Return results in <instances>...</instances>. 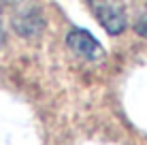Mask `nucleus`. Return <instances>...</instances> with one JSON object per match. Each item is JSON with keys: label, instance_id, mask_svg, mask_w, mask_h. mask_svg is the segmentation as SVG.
Segmentation results:
<instances>
[{"label": "nucleus", "instance_id": "f257e3e1", "mask_svg": "<svg viewBox=\"0 0 147 145\" xmlns=\"http://www.w3.org/2000/svg\"><path fill=\"white\" fill-rule=\"evenodd\" d=\"M66 43L75 53H79V56L85 58V60H100L105 56L100 43L96 41L88 30H79V28L70 30L68 36H66Z\"/></svg>", "mask_w": 147, "mask_h": 145}, {"label": "nucleus", "instance_id": "f03ea898", "mask_svg": "<svg viewBox=\"0 0 147 145\" xmlns=\"http://www.w3.org/2000/svg\"><path fill=\"white\" fill-rule=\"evenodd\" d=\"M94 13H96V19L100 22V26L107 30L109 34H121L126 30V15L115 4L98 2L94 7Z\"/></svg>", "mask_w": 147, "mask_h": 145}, {"label": "nucleus", "instance_id": "7ed1b4c3", "mask_svg": "<svg viewBox=\"0 0 147 145\" xmlns=\"http://www.w3.org/2000/svg\"><path fill=\"white\" fill-rule=\"evenodd\" d=\"M13 26H15V32H17L19 36L32 38V36H38V34L43 32L45 19H43V15H40L36 9H32V11H24L13 22Z\"/></svg>", "mask_w": 147, "mask_h": 145}, {"label": "nucleus", "instance_id": "20e7f679", "mask_svg": "<svg viewBox=\"0 0 147 145\" xmlns=\"http://www.w3.org/2000/svg\"><path fill=\"white\" fill-rule=\"evenodd\" d=\"M134 32L139 34V36L147 38V11H143L139 17H136V22H134Z\"/></svg>", "mask_w": 147, "mask_h": 145}, {"label": "nucleus", "instance_id": "39448f33", "mask_svg": "<svg viewBox=\"0 0 147 145\" xmlns=\"http://www.w3.org/2000/svg\"><path fill=\"white\" fill-rule=\"evenodd\" d=\"M4 38H7V34H4V24H2V15H0V49L4 45Z\"/></svg>", "mask_w": 147, "mask_h": 145}, {"label": "nucleus", "instance_id": "423d86ee", "mask_svg": "<svg viewBox=\"0 0 147 145\" xmlns=\"http://www.w3.org/2000/svg\"><path fill=\"white\" fill-rule=\"evenodd\" d=\"M4 2H13V0H4Z\"/></svg>", "mask_w": 147, "mask_h": 145}, {"label": "nucleus", "instance_id": "0eeeda50", "mask_svg": "<svg viewBox=\"0 0 147 145\" xmlns=\"http://www.w3.org/2000/svg\"><path fill=\"white\" fill-rule=\"evenodd\" d=\"M98 2H105V0H98Z\"/></svg>", "mask_w": 147, "mask_h": 145}]
</instances>
